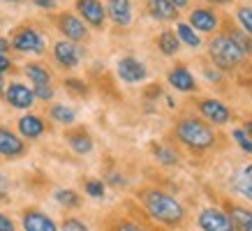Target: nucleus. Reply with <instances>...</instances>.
Listing matches in <instances>:
<instances>
[{
	"label": "nucleus",
	"mask_w": 252,
	"mask_h": 231,
	"mask_svg": "<svg viewBox=\"0 0 252 231\" xmlns=\"http://www.w3.org/2000/svg\"><path fill=\"white\" fill-rule=\"evenodd\" d=\"M141 203L148 210V215L158 220L160 224H164V227H178L185 220L183 203L171 194L162 192V190H144L141 192Z\"/></svg>",
	"instance_id": "f257e3e1"
},
{
	"label": "nucleus",
	"mask_w": 252,
	"mask_h": 231,
	"mask_svg": "<svg viewBox=\"0 0 252 231\" xmlns=\"http://www.w3.org/2000/svg\"><path fill=\"white\" fill-rule=\"evenodd\" d=\"M176 139L188 146L190 150L194 153H204L208 148L215 146V130L206 120H201V118H194V116H188V118H181L178 123H176Z\"/></svg>",
	"instance_id": "f03ea898"
},
{
	"label": "nucleus",
	"mask_w": 252,
	"mask_h": 231,
	"mask_svg": "<svg viewBox=\"0 0 252 231\" xmlns=\"http://www.w3.org/2000/svg\"><path fill=\"white\" fill-rule=\"evenodd\" d=\"M208 56H211V60L220 69H224V72L236 69L245 58L243 51L238 49L236 42H234L227 32H218V35L208 42Z\"/></svg>",
	"instance_id": "7ed1b4c3"
},
{
	"label": "nucleus",
	"mask_w": 252,
	"mask_h": 231,
	"mask_svg": "<svg viewBox=\"0 0 252 231\" xmlns=\"http://www.w3.org/2000/svg\"><path fill=\"white\" fill-rule=\"evenodd\" d=\"M199 116L206 120L208 125H227L231 120V111L227 104H222L220 100H213V97H204V100L197 102Z\"/></svg>",
	"instance_id": "20e7f679"
},
{
	"label": "nucleus",
	"mask_w": 252,
	"mask_h": 231,
	"mask_svg": "<svg viewBox=\"0 0 252 231\" xmlns=\"http://www.w3.org/2000/svg\"><path fill=\"white\" fill-rule=\"evenodd\" d=\"M197 224L201 231H234L229 215L222 208L208 206L197 215Z\"/></svg>",
	"instance_id": "39448f33"
},
{
	"label": "nucleus",
	"mask_w": 252,
	"mask_h": 231,
	"mask_svg": "<svg viewBox=\"0 0 252 231\" xmlns=\"http://www.w3.org/2000/svg\"><path fill=\"white\" fill-rule=\"evenodd\" d=\"M12 46H14L16 51H23V54H42L44 51V39L32 28H19L14 32Z\"/></svg>",
	"instance_id": "423d86ee"
},
{
	"label": "nucleus",
	"mask_w": 252,
	"mask_h": 231,
	"mask_svg": "<svg viewBox=\"0 0 252 231\" xmlns=\"http://www.w3.org/2000/svg\"><path fill=\"white\" fill-rule=\"evenodd\" d=\"M56 23H58V28H61L63 35L67 37V42H84V39L88 37V30H86L84 21H81L79 16H74L72 12L58 14Z\"/></svg>",
	"instance_id": "0eeeda50"
},
{
	"label": "nucleus",
	"mask_w": 252,
	"mask_h": 231,
	"mask_svg": "<svg viewBox=\"0 0 252 231\" xmlns=\"http://www.w3.org/2000/svg\"><path fill=\"white\" fill-rule=\"evenodd\" d=\"M190 26L194 32H215L220 26V16L215 14V9L211 7H197L190 12Z\"/></svg>",
	"instance_id": "6e6552de"
},
{
	"label": "nucleus",
	"mask_w": 252,
	"mask_h": 231,
	"mask_svg": "<svg viewBox=\"0 0 252 231\" xmlns=\"http://www.w3.org/2000/svg\"><path fill=\"white\" fill-rule=\"evenodd\" d=\"M21 224L26 231H58L56 222L51 217L37 210V208H28V210H23L21 215Z\"/></svg>",
	"instance_id": "1a4fd4ad"
},
{
	"label": "nucleus",
	"mask_w": 252,
	"mask_h": 231,
	"mask_svg": "<svg viewBox=\"0 0 252 231\" xmlns=\"http://www.w3.org/2000/svg\"><path fill=\"white\" fill-rule=\"evenodd\" d=\"M5 100L9 102V107L14 109H31L32 102H35V95H32V88L23 84H9L5 88Z\"/></svg>",
	"instance_id": "9d476101"
},
{
	"label": "nucleus",
	"mask_w": 252,
	"mask_h": 231,
	"mask_svg": "<svg viewBox=\"0 0 252 231\" xmlns=\"http://www.w3.org/2000/svg\"><path fill=\"white\" fill-rule=\"evenodd\" d=\"M146 74H148V72H146V65L139 62L137 58L127 56V58L118 60V77H121L123 81H127V84H139V81L146 79Z\"/></svg>",
	"instance_id": "9b49d317"
},
{
	"label": "nucleus",
	"mask_w": 252,
	"mask_h": 231,
	"mask_svg": "<svg viewBox=\"0 0 252 231\" xmlns=\"http://www.w3.org/2000/svg\"><path fill=\"white\" fill-rule=\"evenodd\" d=\"M169 86L178 92H194L197 90V81L192 77V72L185 65H178V67L169 69V77H167Z\"/></svg>",
	"instance_id": "f8f14e48"
},
{
	"label": "nucleus",
	"mask_w": 252,
	"mask_h": 231,
	"mask_svg": "<svg viewBox=\"0 0 252 231\" xmlns=\"http://www.w3.org/2000/svg\"><path fill=\"white\" fill-rule=\"evenodd\" d=\"M77 9H79V14L84 16L91 26H95V28H99L104 23L107 12H104L99 0H77Z\"/></svg>",
	"instance_id": "ddd939ff"
},
{
	"label": "nucleus",
	"mask_w": 252,
	"mask_h": 231,
	"mask_svg": "<svg viewBox=\"0 0 252 231\" xmlns=\"http://www.w3.org/2000/svg\"><path fill=\"white\" fill-rule=\"evenodd\" d=\"M26 153V144L7 127H0V155L2 157H19Z\"/></svg>",
	"instance_id": "4468645a"
},
{
	"label": "nucleus",
	"mask_w": 252,
	"mask_h": 231,
	"mask_svg": "<svg viewBox=\"0 0 252 231\" xmlns=\"http://www.w3.org/2000/svg\"><path fill=\"white\" fill-rule=\"evenodd\" d=\"M224 213L229 215L234 231H252V210L238 203H227Z\"/></svg>",
	"instance_id": "2eb2a0df"
},
{
	"label": "nucleus",
	"mask_w": 252,
	"mask_h": 231,
	"mask_svg": "<svg viewBox=\"0 0 252 231\" xmlns=\"http://www.w3.org/2000/svg\"><path fill=\"white\" fill-rule=\"evenodd\" d=\"M54 58L58 60V65L72 69V67H77V62H79V49L74 46V42L63 39V42H58L54 46Z\"/></svg>",
	"instance_id": "dca6fc26"
},
{
	"label": "nucleus",
	"mask_w": 252,
	"mask_h": 231,
	"mask_svg": "<svg viewBox=\"0 0 252 231\" xmlns=\"http://www.w3.org/2000/svg\"><path fill=\"white\" fill-rule=\"evenodd\" d=\"M116 26H127L132 21V5L130 0H107V9H104Z\"/></svg>",
	"instance_id": "f3484780"
},
{
	"label": "nucleus",
	"mask_w": 252,
	"mask_h": 231,
	"mask_svg": "<svg viewBox=\"0 0 252 231\" xmlns=\"http://www.w3.org/2000/svg\"><path fill=\"white\" fill-rule=\"evenodd\" d=\"M44 130H46V125L39 116L28 114V116H21V118H19V132H21V137L37 139L44 134Z\"/></svg>",
	"instance_id": "a211bd4d"
},
{
	"label": "nucleus",
	"mask_w": 252,
	"mask_h": 231,
	"mask_svg": "<svg viewBox=\"0 0 252 231\" xmlns=\"http://www.w3.org/2000/svg\"><path fill=\"white\" fill-rule=\"evenodd\" d=\"M148 12L160 21H174L178 19V9L169 0H148Z\"/></svg>",
	"instance_id": "6ab92c4d"
},
{
	"label": "nucleus",
	"mask_w": 252,
	"mask_h": 231,
	"mask_svg": "<svg viewBox=\"0 0 252 231\" xmlns=\"http://www.w3.org/2000/svg\"><path fill=\"white\" fill-rule=\"evenodd\" d=\"M67 144L69 148L74 150L77 155H88L93 150V139L88 132L77 130V132H69L67 134Z\"/></svg>",
	"instance_id": "aec40b11"
},
{
	"label": "nucleus",
	"mask_w": 252,
	"mask_h": 231,
	"mask_svg": "<svg viewBox=\"0 0 252 231\" xmlns=\"http://www.w3.org/2000/svg\"><path fill=\"white\" fill-rule=\"evenodd\" d=\"M234 190H236L243 199L252 201V164L250 167H243L234 176Z\"/></svg>",
	"instance_id": "412c9836"
},
{
	"label": "nucleus",
	"mask_w": 252,
	"mask_h": 231,
	"mask_svg": "<svg viewBox=\"0 0 252 231\" xmlns=\"http://www.w3.org/2000/svg\"><path fill=\"white\" fill-rule=\"evenodd\" d=\"M158 46H160V51L164 56H176L178 49H181V42H178L174 30H164V32H160V37H158Z\"/></svg>",
	"instance_id": "4be33fe9"
},
{
	"label": "nucleus",
	"mask_w": 252,
	"mask_h": 231,
	"mask_svg": "<svg viewBox=\"0 0 252 231\" xmlns=\"http://www.w3.org/2000/svg\"><path fill=\"white\" fill-rule=\"evenodd\" d=\"M49 114H51V118H54L56 123H61V125H72L77 120V111L72 107H65V104H54V107L49 109Z\"/></svg>",
	"instance_id": "5701e85b"
},
{
	"label": "nucleus",
	"mask_w": 252,
	"mask_h": 231,
	"mask_svg": "<svg viewBox=\"0 0 252 231\" xmlns=\"http://www.w3.org/2000/svg\"><path fill=\"white\" fill-rule=\"evenodd\" d=\"M176 37H178V42L188 44L190 49H197V46H201V37H199L197 32L192 30L188 23H178V26H176Z\"/></svg>",
	"instance_id": "b1692460"
},
{
	"label": "nucleus",
	"mask_w": 252,
	"mask_h": 231,
	"mask_svg": "<svg viewBox=\"0 0 252 231\" xmlns=\"http://www.w3.org/2000/svg\"><path fill=\"white\" fill-rule=\"evenodd\" d=\"M227 35L236 42V46L243 51V56H252V37L248 35V32H243L241 28H236V26H229Z\"/></svg>",
	"instance_id": "393cba45"
},
{
	"label": "nucleus",
	"mask_w": 252,
	"mask_h": 231,
	"mask_svg": "<svg viewBox=\"0 0 252 231\" xmlns=\"http://www.w3.org/2000/svg\"><path fill=\"white\" fill-rule=\"evenodd\" d=\"M26 77L32 81V86H49L51 81V74H49V69L42 67V65H26Z\"/></svg>",
	"instance_id": "a878e982"
},
{
	"label": "nucleus",
	"mask_w": 252,
	"mask_h": 231,
	"mask_svg": "<svg viewBox=\"0 0 252 231\" xmlns=\"http://www.w3.org/2000/svg\"><path fill=\"white\" fill-rule=\"evenodd\" d=\"M54 199L65 208H79L81 206V197H79L74 190H56Z\"/></svg>",
	"instance_id": "bb28decb"
},
{
	"label": "nucleus",
	"mask_w": 252,
	"mask_h": 231,
	"mask_svg": "<svg viewBox=\"0 0 252 231\" xmlns=\"http://www.w3.org/2000/svg\"><path fill=\"white\" fill-rule=\"evenodd\" d=\"M155 157H158V162L160 164H167V167H174V164H178V155H176V150H171L169 146H158L153 148Z\"/></svg>",
	"instance_id": "cd10ccee"
},
{
	"label": "nucleus",
	"mask_w": 252,
	"mask_h": 231,
	"mask_svg": "<svg viewBox=\"0 0 252 231\" xmlns=\"http://www.w3.org/2000/svg\"><path fill=\"white\" fill-rule=\"evenodd\" d=\"M236 19H238V23H241V30L248 32L252 37V7L241 5V7L236 9Z\"/></svg>",
	"instance_id": "c85d7f7f"
},
{
	"label": "nucleus",
	"mask_w": 252,
	"mask_h": 231,
	"mask_svg": "<svg viewBox=\"0 0 252 231\" xmlns=\"http://www.w3.org/2000/svg\"><path fill=\"white\" fill-rule=\"evenodd\" d=\"M231 139L238 144V148L243 150V153H248V155H252V139L245 134L241 127H236V130H231Z\"/></svg>",
	"instance_id": "c756f323"
},
{
	"label": "nucleus",
	"mask_w": 252,
	"mask_h": 231,
	"mask_svg": "<svg viewBox=\"0 0 252 231\" xmlns=\"http://www.w3.org/2000/svg\"><path fill=\"white\" fill-rule=\"evenodd\" d=\"M86 192H88V197H93V199H102V197H104V183L91 178V180H86Z\"/></svg>",
	"instance_id": "7c9ffc66"
},
{
	"label": "nucleus",
	"mask_w": 252,
	"mask_h": 231,
	"mask_svg": "<svg viewBox=\"0 0 252 231\" xmlns=\"http://www.w3.org/2000/svg\"><path fill=\"white\" fill-rule=\"evenodd\" d=\"M61 231H91L79 217H65L61 224Z\"/></svg>",
	"instance_id": "2f4dec72"
},
{
	"label": "nucleus",
	"mask_w": 252,
	"mask_h": 231,
	"mask_svg": "<svg viewBox=\"0 0 252 231\" xmlns=\"http://www.w3.org/2000/svg\"><path fill=\"white\" fill-rule=\"evenodd\" d=\"M32 95H35L37 100L49 102L54 97V88H51V86H32Z\"/></svg>",
	"instance_id": "473e14b6"
},
{
	"label": "nucleus",
	"mask_w": 252,
	"mask_h": 231,
	"mask_svg": "<svg viewBox=\"0 0 252 231\" xmlns=\"http://www.w3.org/2000/svg\"><path fill=\"white\" fill-rule=\"evenodd\" d=\"M65 86H67V88H72L74 92H79V95H84V92H86V84H84V81H79V79H67V81H65Z\"/></svg>",
	"instance_id": "72a5a7b5"
},
{
	"label": "nucleus",
	"mask_w": 252,
	"mask_h": 231,
	"mask_svg": "<svg viewBox=\"0 0 252 231\" xmlns=\"http://www.w3.org/2000/svg\"><path fill=\"white\" fill-rule=\"evenodd\" d=\"M0 231H16L14 222H12V217L5 215V213H0Z\"/></svg>",
	"instance_id": "f704fd0d"
},
{
	"label": "nucleus",
	"mask_w": 252,
	"mask_h": 231,
	"mask_svg": "<svg viewBox=\"0 0 252 231\" xmlns=\"http://www.w3.org/2000/svg\"><path fill=\"white\" fill-rule=\"evenodd\" d=\"M114 231H144L139 224L134 222H121V224H116V229Z\"/></svg>",
	"instance_id": "c9c22d12"
},
{
	"label": "nucleus",
	"mask_w": 252,
	"mask_h": 231,
	"mask_svg": "<svg viewBox=\"0 0 252 231\" xmlns=\"http://www.w3.org/2000/svg\"><path fill=\"white\" fill-rule=\"evenodd\" d=\"M7 69H12V60L5 54H0V74H5Z\"/></svg>",
	"instance_id": "e433bc0d"
},
{
	"label": "nucleus",
	"mask_w": 252,
	"mask_h": 231,
	"mask_svg": "<svg viewBox=\"0 0 252 231\" xmlns=\"http://www.w3.org/2000/svg\"><path fill=\"white\" fill-rule=\"evenodd\" d=\"M32 2L42 9H54L56 7V0H32Z\"/></svg>",
	"instance_id": "4c0bfd02"
},
{
	"label": "nucleus",
	"mask_w": 252,
	"mask_h": 231,
	"mask_svg": "<svg viewBox=\"0 0 252 231\" xmlns=\"http://www.w3.org/2000/svg\"><path fill=\"white\" fill-rule=\"evenodd\" d=\"M109 180H111V185H116V187H123V185H125V178L118 176V173H111V176H109Z\"/></svg>",
	"instance_id": "58836bf2"
},
{
	"label": "nucleus",
	"mask_w": 252,
	"mask_h": 231,
	"mask_svg": "<svg viewBox=\"0 0 252 231\" xmlns=\"http://www.w3.org/2000/svg\"><path fill=\"white\" fill-rule=\"evenodd\" d=\"M7 194V178L0 173V197H5Z\"/></svg>",
	"instance_id": "ea45409f"
},
{
	"label": "nucleus",
	"mask_w": 252,
	"mask_h": 231,
	"mask_svg": "<svg viewBox=\"0 0 252 231\" xmlns=\"http://www.w3.org/2000/svg\"><path fill=\"white\" fill-rule=\"evenodd\" d=\"M169 2H171V5H174L176 9H181V7H188V5H190V0H169Z\"/></svg>",
	"instance_id": "a19ab883"
},
{
	"label": "nucleus",
	"mask_w": 252,
	"mask_h": 231,
	"mask_svg": "<svg viewBox=\"0 0 252 231\" xmlns=\"http://www.w3.org/2000/svg\"><path fill=\"white\" fill-rule=\"evenodd\" d=\"M241 130H243V132H245V134H248V137H250V139H252V120H248V123H245V125H243V127H241Z\"/></svg>",
	"instance_id": "79ce46f5"
},
{
	"label": "nucleus",
	"mask_w": 252,
	"mask_h": 231,
	"mask_svg": "<svg viewBox=\"0 0 252 231\" xmlns=\"http://www.w3.org/2000/svg\"><path fill=\"white\" fill-rule=\"evenodd\" d=\"M7 49H9V42L5 37H0V54H5Z\"/></svg>",
	"instance_id": "37998d69"
},
{
	"label": "nucleus",
	"mask_w": 252,
	"mask_h": 231,
	"mask_svg": "<svg viewBox=\"0 0 252 231\" xmlns=\"http://www.w3.org/2000/svg\"><path fill=\"white\" fill-rule=\"evenodd\" d=\"M206 2H211V5H227L231 0H206Z\"/></svg>",
	"instance_id": "c03bdc74"
},
{
	"label": "nucleus",
	"mask_w": 252,
	"mask_h": 231,
	"mask_svg": "<svg viewBox=\"0 0 252 231\" xmlns=\"http://www.w3.org/2000/svg\"><path fill=\"white\" fill-rule=\"evenodd\" d=\"M5 92V79H2V74H0V95Z\"/></svg>",
	"instance_id": "a18cd8bd"
},
{
	"label": "nucleus",
	"mask_w": 252,
	"mask_h": 231,
	"mask_svg": "<svg viewBox=\"0 0 252 231\" xmlns=\"http://www.w3.org/2000/svg\"><path fill=\"white\" fill-rule=\"evenodd\" d=\"M9 2H23V0H9Z\"/></svg>",
	"instance_id": "49530a36"
}]
</instances>
